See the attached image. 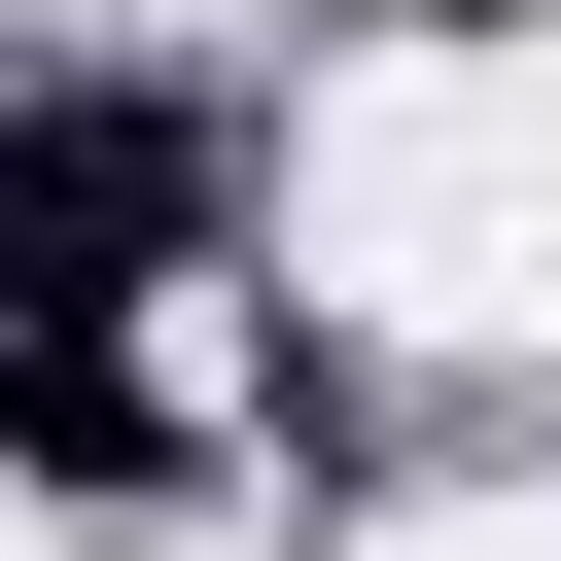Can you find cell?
I'll use <instances>...</instances> for the list:
<instances>
[{"instance_id":"6da1fadb","label":"cell","mask_w":561,"mask_h":561,"mask_svg":"<svg viewBox=\"0 0 561 561\" xmlns=\"http://www.w3.org/2000/svg\"><path fill=\"white\" fill-rule=\"evenodd\" d=\"M175 245H210V105L35 70V105H0V316H140Z\"/></svg>"},{"instance_id":"7a4b0ae2","label":"cell","mask_w":561,"mask_h":561,"mask_svg":"<svg viewBox=\"0 0 561 561\" xmlns=\"http://www.w3.org/2000/svg\"><path fill=\"white\" fill-rule=\"evenodd\" d=\"M0 456H35V491H140V351H105V316H0Z\"/></svg>"},{"instance_id":"3957f363","label":"cell","mask_w":561,"mask_h":561,"mask_svg":"<svg viewBox=\"0 0 561 561\" xmlns=\"http://www.w3.org/2000/svg\"><path fill=\"white\" fill-rule=\"evenodd\" d=\"M386 35H526V0H386Z\"/></svg>"}]
</instances>
